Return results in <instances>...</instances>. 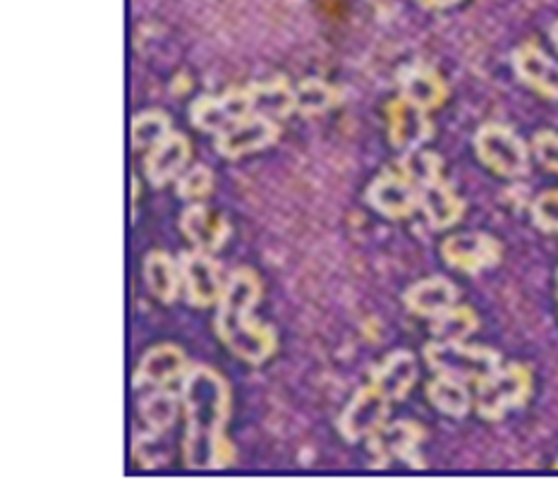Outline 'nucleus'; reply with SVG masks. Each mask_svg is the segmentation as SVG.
Instances as JSON below:
<instances>
[{
	"label": "nucleus",
	"mask_w": 558,
	"mask_h": 479,
	"mask_svg": "<svg viewBox=\"0 0 558 479\" xmlns=\"http://www.w3.org/2000/svg\"><path fill=\"white\" fill-rule=\"evenodd\" d=\"M532 152H535L537 161L558 176V134L551 130L537 132L532 140Z\"/></svg>",
	"instance_id": "32"
},
{
	"label": "nucleus",
	"mask_w": 558,
	"mask_h": 479,
	"mask_svg": "<svg viewBox=\"0 0 558 479\" xmlns=\"http://www.w3.org/2000/svg\"><path fill=\"white\" fill-rule=\"evenodd\" d=\"M556 468H558V463H556Z\"/></svg>",
	"instance_id": "36"
},
{
	"label": "nucleus",
	"mask_w": 558,
	"mask_h": 479,
	"mask_svg": "<svg viewBox=\"0 0 558 479\" xmlns=\"http://www.w3.org/2000/svg\"><path fill=\"white\" fill-rule=\"evenodd\" d=\"M532 224L542 232H558V190L542 192L530 208Z\"/></svg>",
	"instance_id": "31"
},
{
	"label": "nucleus",
	"mask_w": 558,
	"mask_h": 479,
	"mask_svg": "<svg viewBox=\"0 0 558 479\" xmlns=\"http://www.w3.org/2000/svg\"><path fill=\"white\" fill-rule=\"evenodd\" d=\"M549 36H551V44H554V48H556V53H558V20L551 24V29H549Z\"/></svg>",
	"instance_id": "34"
},
{
	"label": "nucleus",
	"mask_w": 558,
	"mask_h": 479,
	"mask_svg": "<svg viewBox=\"0 0 558 479\" xmlns=\"http://www.w3.org/2000/svg\"><path fill=\"white\" fill-rule=\"evenodd\" d=\"M214 190V170L204 164L187 168L183 176L175 180V192L180 200L185 202H199L209 196Z\"/></svg>",
	"instance_id": "30"
},
{
	"label": "nucleus",
	"mask_w": 558,
	"mask_h": 479,
	"mask_svg": "<svg viewBox=\"0 0 558 479\" xmlns=\"http://www.w3.org/2000/svg\"><path fill=\"white\" fill-rule=\"evenodd\" d=\"M388 405H391V400H388L384 393L376 391L372 384L367 388H360L353 400L345 405L341 417H338V434H341L348 444H360V441L372 439L386 424Z\"/></svg>",
	"instance_id": "8"
},
{
	"label": "nucleus",
	"mask_w": 558,
	"mask_h": 479,
	"mask_svg": "<svg viewBox=\"0 0 558 479\" xmlns=\"http://www.w3.org/2000/svg\"><path fill=\"white\" fill-rule=\"evenodd\" d=\"M341 101V94H338L329 82L319 77H307L302 80L295 87V110L302 116H322L326 110L333 108Z\"/></svg>",
	"instance_id": "27"
},
{
	"label": "nucleus",
	"mask_w": 558,
	"mask_h": 479,
	"mask_svg": "<svg viewBox=\"0 0 558 479\" xmlns=\"http://www.w3.org/2000/svg\"><path fill=\"white\" fill-rule=\"evenodd\" d=\"M420 212L434 230L453 228L465 214V202L444 178H434L420 188Z\"/></svg>",
	"instance_id": "17"
},
{
	"label": "nucleus",
	"mask_w": 558,
	"mask_h": 479,
	"mask_svg": "<svg viewBox=\"0 0 558 479\" xmlns=\"http://www.w3.org/2000/svg\"><path fill=\"white\" fill-rule=\"evenodd\" d=\"M403 302L410 314L436 319L458 304V288L453 286V280L444 276H429L412 284L403 295Z\"/></svg>",
	"instance_id": "18"
},
{
	"label": "nucleus",
	"mask_w": 558,
	"mask_h": 479,
	"mask_svg": "<svg viewBox=\"0 0 558 479\" xmlns=\"http://www.w3.org/2000/svg\"><path fill=\"white\" fill-rule=\"evenodd\" d=\"M180 398L185 408L183 456L192 470H218L233 463V448L226 439L230 417V386L209 364H190L180 379Z\"/></svg>",
	"instance_id": "1"
},
{
	"label": "nucleus",
	"mask_w": 558,
	"mask_h": 479,
	"mask_svg": "<svg viewBox=\"0 0 558 479\" xmlns=\"http://www.w3.org/2000/svg\"><path fill=\"white\" fill-rule=\"evenodd\" d=\"M367 204L384 218L400 220L420 208V190L403 170H384L367 188Z\"/></svg>",
	"instance_id": "10"
},
{
	"label": "nucleus",
	"mask_w": 558,
	"mask_h": 479,
	"mask_svg": "<svg viewBox=\"0 0 558 479\" xmlns=\"http://www.w3.org/2000/svg\"><path fill=\"white\" fill-rule=\"evenodd\" d=\"M480 328V316L472 307L456 304L441 316L432 319L434 340H468Z\"/></svg>",
	"instance_id": "26"
},
{
	"label": "nucleus",
	"mask_w": 558,
	"mask_h": 479,
	"mask_svg": "<svg viewBox=\"0 0 558 479\" xmlns=\"http://www.w3.org/2000/svg\"><path fill=\"white\" fill-rule=\"evenodd\" d=\"M369 441H372V451L376 456H381L384 463L388 458H403L410 465H422L420 453H417L420 441H422V429L417 424H412L410 420L384 424Z\"/></svg>",
	"instance_id": "20"
},
{
	"label": "nucleus",
	"mask_w": 558,
	"mask_h": 479,
	"mask_svg": "<svg viewBox=\"0 0 558 479\" xmlns=\"http://www.w3.org/2000/svg\"><path fill=\"white\" fill-rule=\"evenodd\" d=\"M278 134H281V125L278 120L269 116H259L252 113L245 120L235 122L233 128L223 130L221 134H216V154L228 158V161H238L242 156L257 154L269 149L271 144H276Z\"/></svg>",
	"instance_id": "9"
},
{
	"label": "nucleus",
	"mask_w": 558,
	"mask_h": 479,
	"mask_svg": "<svg viewBox=\"0 0 558 479\" xmlns=\"http://www.w3.org/2000/svg\"><path fill=\"white\" fill-rule=\"evenodd\" d=\"M144 280L156 300L163 304H173L183 290V274H180V262L173 260L168 252L154 250L144 260Z\"/></svg>",
	"instance_id": "22"
},
{
	"label": "nucleus",
	"mask_w": 558,
	"mask_h": 479,
	"mask_svg": "<svg viewBox=\"0 0 558 479\" xmlns=\"http://www.w3.org/2000/svg\"><path fill=\"white\" fill-rule=\"evenodd\" d=\"M424 362L434 374L477 384L480 379L499 370L501 355L487 346H470L465 340H432L424 348Z\"/></svg>",
	"instance_id": "3"
},
{
	"label": "nucleus",
	"mask_w": 558,
	"mask_h": 479,
	"mask_svg": "<svg viewBox=\"0 0 558 479\" xmlns=\"http://www.w3.org/2000/svg\"><path fill=\"white\" fill-rule=\"evenodd\" d=\"M420 376L415 355L408 350H396L372 372V386L384 393L388 400H403L415 386Z\"/></svg>",
	"instance_id": "19"
},
{
	"label": "nucleus",
	"mask_w": 558,
	"mask_h": 479,
	"mask_svg": "<svg viewBox=\"0 0 558 479\" xmlns=\"http://www.w3.org/2000/svg\"><path fill=\"white\" fill-rule=\"evenodd\" d=\"M400 96L429 113L446 101L448 87L434 68L417 63L400 72Z\"/></svg>",
	"instance_id": "21"
},
{
	"label": "nucleus",
	"mask_w": 558,
	"mask_h": 479,
	"mask_svg": "<svg viewBox=\"0 0 558 479\" xmlns=\"http://www.w3.org/2000/svg\"><path fill=\"white\" fill-rule=\"evenodd\" d=\"M388 140L398 152H415L422 149L424 142L432 140L434 125L427 110L410 104L408 98L398 96L396 101L388 104Z\"/></svg>",
	"instance_id": "13"
},
{
	"label": "nucleus",
	"mask_w": 558,
	"mask_h": 479,
	"mask_svg": "<svg viewBox=\"0 0 558 479\" xmlns=\"http://www.w3.org/2000/svg\"><path fill=\"white\" fill-rule=\"evenodd\" d=\"M252 113H254V104L247 87L228 89L221 96L204 94L190 104L192 125L209 134H221L223 130L233 128L235 122L245 120Z\"/></svg>",
	"instance_id": "7"
},
{
	"label": "nucleus",
	"mask_w": 558,
	"mask_h": 479,
	"mask_svg": "<svg viewBox=\"0 0 558 479\" xmlns=\"http://www.w3.org/2000/svg\"><path fill=\"white\" fill-rule=\"evenodd\" d=\"M417 3L427 10H448L458 3H463V0H417Z\"/></svg>",
	"instance_id": "33"
},
{
	"label": "nucleus",
	"mask_w": 558,
	"mask_h": 479,
	"mask_svg": "<svg viewBox=\"0 0 558 479\" xmlns=\"http://www.w3.org/2000/svg\"><path fill=\"white\" fill-rule=\"evenodd\" d=\"M398 168L415 182L417 190L422 185H427L429 180L441 178V168L444 161L434 152H424V149H415V152H405L403 158L398 161Z\"/></svg>",
	"instance_id": "29"
},
{
	"label": "nucleus",
	"mask_w": 558,
	"mask_h": 479,
	"mask_svg": "<svg viewBox=\"0 0 558 479\" xmlns=\"http://www.w3.org/2000/svg\"><path fill=\"white\" fill-rule=\"evenodd\" d=\"M180 230L192 242L194 250L209 254L221 250L230 238L228 220L204 204H192L185 208L183 216H180Z\"/></svg>",
	"instance_id": "16"
},
{
	"label": "nucleus",
	"mask_w": 558,
	"mask_h": 479,
	"mask_svg": "<svg viewBox=\"0 0 558 479\" xmlns=\"http://www.w3.org/2000/svg\"><path fill=\"white\" fill-rule=\"evenodd\" d=\"M262 298V280L247 266L235 268L216 304V336L223 346L252 367H259L276 352V331L254 319Z\"/></svg>",
	"instance_id": "2"
},
{
	"label": "nucleus",
	"mask_w": 558,
	"mask_h": 479,
	"mask_svg": "<svg viewBox=\"0 0 558 479\" xmlns=\"http://www.w3.org/2000/svg\"><path fill=\"white\" fill-rule=\"evenodd\" d=\"M192 154V144L183 132H171L151 146L147 158H144V176H147L151 188H163L171 180H178L185 173Z\"/></svg>",
	"instance_id": "14"
},
{
	"label": "nucleus",
	"mask_w": 558,
	"mask_h": 479,
	"mask_svg": "<svg viewBox=\"0 0 558 479\" xmlns=\"http://www.w3.org/2000/svg\"><path fill=\"white\" fill-rule=\"evenodd\" d=\"M254 113L269 116L274 120H286L290 113H295V87L286 77H271L264 82L247 84Z\"/></svg>",
	"instance_id": "23"
},
{
	"label": "nucleus",
	"mask_w": 558,
	"mask_h": 479,
	"mask_svg": "<svg viewBox=\"0 0 558 479\" xmlns=\"http://www.w3.org/2000/svg\"><path fill=\"white\" fill-rule=\"evenodd\" d=\"M171 132V118L159 108L142 110V113L132 118V146H135L137 152H149L151 146L159 144L166 134Z\"/></svg>",
	"instance_id": "28"
},
{
	"label": "nucleus",
	"mask_w": 558,
	"mask_h": 479,
	"mask_svg": "<svg viewBox=\"0 0 558 479\" xmlns=\"http://www.w3.org/2000/svg\"><path fill=\"white\" fill-rule=\"evenodd\" d=\"M532 396V374L525 364H506L477 382L475 408L480 417L499 422L504 417L523 408Z\"/></svg>",
	"instance_id": "4"
},
{
	"label": "nucleus",
	"mask_w": 558,
	"mask_h": 479,
	"mask_svg": "<svg viewBox=\"0 0 558 479\" xmlns=\"http://www.w3.org/2000/svg\"><path fill=\"white\" fill-rule=\"evenodd\" d=\"M180 274H183V292L190 307L206 310L216 307L226 290V280L221 266L209 252L185 250L178 256Z\"/></svg>",
	"instance_id": "6"
},
{
	"label": "nucleus",
	"mask_w": 558,
	"mask_h": 479,
	"mask_svg": "<svg viewBox=\"0 0 558 479\" xmlns=\"http://www.w3.org/2000/svg\"><path fill=\"white\" fill-rule=\"evenodd\" d=\"M427 398L436 410L448 417H465L472 408V393L465 382L453 376L436 374L427 386Z\"/></svg>",
	"instance_id": "25"
},
{
	"label": "nucleus",
	"mask_w": 558,
	"mask_h": 479,
	"mask_svg": "<svg viewBox=\"0 0 558 479\" xmlns=\"http://www.w3.org/2000/svg\"><path fill=\"white\" fill-rule=\"evenodd\" d=\"M475 152L480 161L501 178L515 180L530 170V149L525 140L501 122H487L477 130Z\"/></svg>",
	"instance_id": "5"
},
{
	"label": "nucleus",
	"mask_w": 558,
	"mask_h": 479,
	"mask_svg": "<svg viewBox=\"0 0 558 479\" xmlns=\"http://www.w3.org/2000/svg\"><path fill=\"white\" fill-rule=\"evenodd\" d=\"M190 370L185 350L175 343H159L142 355L132 386L135 388H163L173 382H180Z\"/></svg>",
	"instance_id": "12"
},
{
	"label": "nucleus",
	"mask_w": 558,
	"mask_h": 479,
	"mask_svg": "<svg viewBox=\"0 0 558 479\" xmlns=\"http://www.w3.org/2000/svg\"><path fill=\"white\" fill-rule=\"evenodd\" d=\"M556 300H558V272H556Z\"/></svg>",
	"instance_id": "35"
},
{
	"label": "nucleus",
	"mask_w": 558,
	"mask_h": 479,
	"mask_svg": "<svg viewBox=\"0 0 558 479\" xmlns=\"http://www.w3.org/2000/svg\"><path fill=\"white\" fill-rule=\"evenodd\" d=\"M444 262L463 274H480L501 262V242L489 232H456L441 244Z\"/></svg>",
	"instance_id": "11"
},
{
	"label": "nucleus",
	"mask_w": 558,
	"mask_h": 479,
	"mask_svg": "<svg viewBox=\"0 0 558 479\" xmlns=\"http://www.w3.org/2000/svg\"><path fill=\"white\" fill-rule=\"evenodd\" d=\"M180 405H183V398L180 393L163 388H151L149 396H144L140 400V420L144 424V436H161L171 429L178 420Z\"/></svg>",
	"instance_id": "24"
},
{
	"label": "nucleus",
	"mask_w": 558,
	"mask_h": 479,
	"mask_svg": "<svg viewBox=\"0 0 558 479\" xmlns=\"http://www.w3.org/2000/svg\"><path fill=\"white\" fill-rule=\"evenodd\" d=\"M511 65L518 80L530 89L558 101V60L544 53L537 44L518 46L511 56Z\"/></svg>",
	"instance_id": "15"
}]
</instances>
